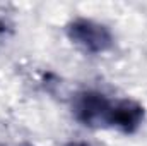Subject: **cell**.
Masks as SVG:
<instances>
[{
    "label": "cell",
    "mask_w": 147,
    "mask_h": 146,
    "mask_svg": "<svg viewBox=\"0 0 147 146\" xmlns=\"http://www.w3.org/2000/svg\"><path fill=\"white\" fill-rule=\"evenodd\" d=\"M69 36L72 38L77 45H80L84 50L87 52H105L108 50L113 43L110 31L101 26L96 24L92 21H75L72 26L69 28Z\"/></svg>",
    "instance_id": "7a4b0ae2"
},
{
    "label": "cell",
    "mask_w": 147,
    "mask_h": 146,
    "mask_svg": "<svg viewBox=\"0 0 147 146\" xmlns=\"http://www.w3.org/2000/svg\"><path fill=\"white\" fill-rule=\"evenodd\" d=\"M67 146H89V145H86V143H70Z\"/></svg>",
    "instance_id": "277c9868"
},
{
    "label": "cell",
    "mask_w": 147,
    "mask_h": 146,
    "mask_svg": "<svg viewBox=\"0 0 147 146\" xmlns=\"http://www.w3.org/2000/svg\"><path fill=\"white\" fill-rule=\"evenodd\" d=\"M115 103L96 91H84L74 98V113L86 126H111Z\"/></svg>",
    "instance_id": "6da1fadb"
},
{
    "label": "cell",
    "mask_w": 147,
    "mask_h": 146,
    "mask_svg": "<svg viewBox=\"0 0 147 146\" xmlns=\"http://www.w3.org/2000/svg\"><path fill=\"white\" fill-rule=\"evenodd\" d=\"M142 119H144V110L139 103L130 100H120L115 103L111 126L125 132H132L140 126Z\"/></svg>",
    "instance_id": "3957f363"
}]
</instances>
